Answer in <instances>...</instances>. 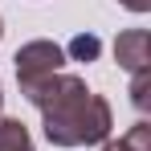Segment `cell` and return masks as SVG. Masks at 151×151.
Masks as SVG:
<instances>
[{"label": "cell", "mask_w": 151, "mask_h": 151, "mask_svg": "<svg viewBox=\"0 0 151 151\" xmlns=\"http://www.w3.org/2000/svg\"><path fill=\"white\" fill-rule=\"evenodd\" d=\"M0 37H4V21H0Z\"/></svg>", "instance_id": "obj_9"}, {"label": "cell", "mask_w": 151, "mask_h": 151, "mask_svg": "<svg viewBox=\"0 0 151 151\" xmlns=\"http://www.w3.org/2000/svg\"><path fill=\"white\" fill-rule=\"evenodd\" d=\"M98 53H102V41L94 33H78L74 41H70V57H74V61H94Z\"/></svg>", "instance_id": "obj_5"}, {"label": "cell", "mask_w": 151, "mask_h": 151, "mask_svg": "<svg viewBox=\"0 0 151 151\" xmlns=\"http://www.w3.org/2000/svg\"><path fill=\"white\" fill-rule=\"evenodd\" d=\"M123 8H131V12H151V0H119Z\"/></svg>", "instance_id": "obj_7"}, {"label": "cell", "mask_w": 151, "mask_h": 151, "mask_svg": "<svg viewBox=\"0 0 151 151\" xmlns=\"http://www.w3.org/2000/svg\"><path fill=\"white\" fill-rule=\"evenodd\" d=\"M0 106H4V90H0Z\"/></svg>", "instance_id": "obj_8"}, {"label": "cell", "mask_w": 151, "mask_h": 151, "mask_svg": "<svg viewBox=\"0 0 151 151\" xmlns=\"http://www.w3.org/2000/svg\"><path fill=\"white\" fill-rule=\"evenodd\" d=\"M0 151H33V135L21 119H0Z\"/></svg>", "instance_id": "obj_4"}, {"label": "cell", "mask_w": 151, "mask_h": 151, "mask_svg": "<svg viewBox=\"0 0 151 151\" xmlns=\"http://www.w3.org/2000/svg\"><path fill=\"white\" fill-rule=\"evenodd\" d=\"M12 61H17V82H21V90H29V86L45 82L49 74H61L65 49L41 37V41H29V45H21Z\"/></svg>", "instance_id": "obj_2"}, {"label": "cell", "mask_w": 151, "mask_h": 151, "mask_svg": "<svg viewBox=\"0 0 151 151\" xmlns=\"http://www.w3.org/2000/svg\"><path fill=\"white\" fill-rule=\"evenodd\" d=\"M147 90H151V74H135V82H131V102H135L139 110H147V106H151Z\"/></svg>", "instance_id": "obj_6"}, {"label": "cell", "mask_w": 151, "mask_h": 151, "mask_svg": "<svg viewBox=\"0 0 151 151\" xmlns=\"http://www.w3.org/2000/svg\"><path fill=\"white\" fill-rule=\"evenodd\" d=\"M37 110H41V127L53 147H86V143H102L114 127L110 102L94 94L78 74H49L45 82L21 90Z\"/></svg>", "instance_id": "obj_1"}, {"label": "cell", "mask_w": 151, "mask_h": 151, "mask_svg": "<svg viewBox=\"0 0 151 151\" xmlns=\"http://www.w3.org/2000/svg\"><path fill=\"white\" fill-rule=\"evenodd\" d=\"M114 61H119L131 78L135 74H151V37H147V29H127V33H119Z\"/></svg>", "instance_id": "obj_3"}]
</instances>
